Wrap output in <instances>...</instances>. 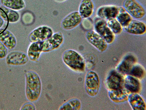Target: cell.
I'll list each match as a JSON object with an SVG mask.
<instances>
[{
    "mask_svg": "<svg viewBox=\"0 0 146 110\" xmlns=\"http://www.w3.org/2000/svg\"><path fill=\"white\" fill-rule=\"evenodd\" d=\"M125 76L116 70H112L108 74L105 85L108 90H120L124 88Z\"/></svg>",
    "mask_w": 146,
    "mask_h": 110,
    "instance_id": "cell-6",
    "label": "cell"
},
{
    "mask_svg": "<svg viewBox=\"0 0 146 110\" xmlns=\"http://www.w3.org/2000/svg\"><path fill=\"white\" fill-rule=\"evenodd\" d=\"M85 89L90 96L96 97L100 87V78L97 73L92 70L87 72L85 78Z\"/></svg>",
    "mask_w": 146,
    "mask_h": 110,
    "instance_id": "cell-3",
    "label": "cell"
},
{
    "mask_svg": "<svg viewBox=\"0 0 146 110\" xmlns=\"http://www.w3.org/2000/svg\"><path fill=\"white\" fill-rule=\"evenodd\" d=\"M123 7L133 19H140L145 16V8L137 0H125Z\"/></svg>",
    "mask_w": 146,
    "mask_h": 110,
    "instance_id": "cell-4",
    "label": "cell"
},
{
    "mask_svg": "<svg viewBox=\"0 0 146 110\" xmlns=\"http://www.w3.org/2000/svg\"><path fill=\"white\" fill-rule=\"evenodd\" d=\"M1 2L2 6L16 11L23 10L26 7L24 0H1Z\"/></svg>",
    "mask_w": 146,
    "mask_h": 110,
    "instance_id": "cell-21",
    "label": "cell"
},
{
    "mask_svg": "<svg viewBox=\"0 0 146 110\" xmlns=\"http://www.w3.org/2000/svg\"><path fill=\"white\" fill-rule=\"evenodd\" d=\"M123 29L130 34L144 35L146 32V25L145 23L139 19H133L127 26L123 28Z\"/></svg>",
    "mask_w": 146,
    "mask_h": 110,
    "instance_id": "cell-12",
    "label": "cell"
},
{
    "mask_svg": "<svg viewBox=\"0 0 146 110\" xmlns=\"http://www.w3.org/2000/svg\"><path fill=\"white\" fill-rule=\"evenodd\" d=\"M21 110H36V108L32 102L27 103H24L21 107Z\"/></svg>",
    "mask_w": 146,
    "mask_h": 110,
    "instance_id": "cell-28",
    "label": "cell"
},
{
    "mask_svg": "<svg viewBox=\"0 0 146 110\" xmlns=\"http://www.w3.org/2000/svg\"><path fill=\"white\" fill-rule=\"evenodd\" d=\"M26 97L29 102L38 101L41 96L42 85L41 78L36 72L31 70L25 74Z\"/></svg>",
    "mask_w": 146,
    "mask_h": 110,
    "instance_id": "cell-1",
    "label": "cell"
},
{
    "mask_svg": "<svg viewBox=\"0 0 146 110\" xmlns=\"http://www.w3.org/2000/svg\"><path fill=\"white\" fill-rule=\"evenodd\" d=\"M86 38L88 42L100 52L106 50L108 44L100 35L94 30L88 31L86 34Z\"/></svg>",
    "mask_w": 146,
    "mask_h": 110,
    "instance_id": "cell-9",
    "label": "cell"
},
{
    "mask_svg": "<svg viewBox=\"0 0 146 110\" xmlns=\"http://www.w3.org/2000/svg\"><path fill=\"white\" fill-rule=\"evenodd\" d=\"M0 41L8 49H14L17 45L16 38L13 34L8 30L0 29Z\"/></svg>",
    "mask_w": 146,
    "mask_h": 110,
    "instance_id": "cell-16",
    "label": "cell"
},
{
    "mask_svg": "<svg viewBox=\"0 0 146 110\" xmlns=\"http://www.w3.org/2000/svg\"><path fill=\"white\" fill-rule=\"evenodd\" d=\"M130 93L123 88L120 90H108V96L112 101L116 103H124L127 101Z\"/></svg>",
    "mask_w": 146,
    "mask_h": 110,
    "instance_id": "cell-20",
    "label": "cell"
},
{
    "mask_svg": "<svg viewBox=\"0 0 146 110\" xmlns=\"http://www.w3.org/2000/svg\"><path fill=\"white\" fill-rule=\"evenodd\" d=\"M29 59L27 55L20 51H13L7 55L6 64L11 66H22L27 64Z\"/></svg>",
    "mask_w": 146,
    "mask_h": 110,
    "instance_id": "cell-11",
    "label": "cell"
},
{
    "mask_svg": "<svg viewBox=\"0 0 146 110\" xmlns=\"http://www.w3.org/2000/svg\"><path fill=\"white\" fill-rule=\"evenodd\" d=\"M62 59L64 64L73 71L82 73L85 70L86 63L84 58L74 50L65 51L62 55Z\"/></svg>",
    "mask_w": 146,
    "mask_h": 110,
    "instance_id": "cell-2",
    "label": "cell"
},
{
    "mask_svg": "<svg viewBox=\"0 0 146 110\" xmlns=\"http://www.w3.org/2000/svg\"><path fill=\"white\" fill-rule=\"evenodd\" d=\"M128 74L141 80L145 76V69L141 65L136 63L133 67Z\"/></svg>",
    "mask_w": 146,
    "mask_h": 110,
    "instance_id": "cell-25",
    "label": "cell"
},
{
    "mask_svg": "<svg viewBox=\"0 0 146 110\" xmlns=\"http://www.w3.org/2000/svg\"><path fill=\"white\" fill-rule=\"evenodd\" d=\"M83 18L78 11H74L65 17L61 23L63 29L71 30L78 27L81 23Z\"/></svg>",
    "mask_w": 146,
    "mask_h": 110,
    "instance_id": "cell-10",
    "label": "cell"
},
{
    "mask_svg": "<svg viewBox=\"0 0 146 110\" xmlns=\"http://www.w3.org/2000/svg\"><path fill=\"white\" fill-rule=\"evenodd\" d=\"M81 107V103L79 99H70L64 103L59 108L60 110H79Z\"/></svg>",
    "mask_w": 146,
    "mask_h": 110,
    "instance_id": "cell-23",
    "label": "cell"
},
{
    "mask_svg": "<svg viewBox=\"0 0 146 110\" xmlns=\"http://www.w3.org/2000/svg\"><path fill=\"white\" fill-rule=\"evenodd\" d=\"M94 31L105 40L108 44H111L115 39V35L108 27L106 20L97 17L94 20Z\"/></svg>",
    "mask_w": 146,
    "mask_h": 110,
    "instance_id": "cell-5",
    "label": "cell"
},
{
    "mask_svg": "<svg viewBox=\"0 0 146 110\" xmlns=\"http://www.w3.org/2000/svg\"><path fill=\"white\" fill-rule=\"evenodd\" d=\"M119 12L118 6L115 5H105L100 6L97 9L96 15L99 18L107 20L116 18Z\"/></svg>",
    "mask_w": 146,
    "mask_h": 110,
    "instance_id": "cell-13",
    "label": "cell"
},
{
    "mask_svg": "<svg viewBox=\"0 0 146 110\" xmlns=\"http://www.w3.org/2000/svg\"><path fill=\"white\" fill-rule=\"evenodd\" d=\"M108 27L115 35L120 34L123 31V27L121 25L116 18H111L107 20Z\"/></svg>",
    "mask_w": 146,
    "mask_h": 110,
    "instance_id": "cell-24",
    "label": "cell"
},
{
    "mask_svg": "<svg viewBox=\"0 0 146 110\" xmlns=\"http://www.w3.org/2000/svg\"><path fill=\"white\" fill-rule=\"evenodd\" d=\"M118 7L119 12L116 18L123 28L127 26L133 18L123 7L120 6Z\"/></svg>",
    "mask_w": 146,
    "mask_h": 110,
    "instance_id": "cell-22",
    "label": "cell"
},
{
    "mask_svg": "<svg viewBox=\"0 0 146 110\" xmlns=\"http://www.w3.org/2000/svg\"><path fill=\"white\" fill-rule=\"evenodd\" d=\"M127 101L133 110H145L146 103L144 99L137 93H130Z\"/></svg>",
    "mask_w": 146,
    "mask_h": 110,
    "instance_id": "cell-19",
    "label": "cell"
},
{
    "mask_svg": "<svg viewBox=\"0 0 146 110\" xmlns=\"http://www.w3.org/2000/svg\"><path fill=\"white\" fill-rule=\"evenodd\" d=\"M0 16L4 21L8 22L7 17L6 16V13L1 8H0Z\"/></svg>",
    "mask_w": 146,
    "mask_h": 110,
    "instance_id": "cell-29",
    "label": "cell"
},
{
    "mask_svg": "<svg viewBox=\"0 0 146 110\" xmlns=\"http://www.w3.org/2000/svg\"><path fill=\"white\" fill-rule=\"evenodd\" d=\"M137 63L136 58L133 55H127L117 66L116 70L124 75L128 74L135 64Z\"/></svg>",
    "mask_w": 146,
    "mask_h": 110,
    "instance_id": "cell-14",
    "label": "cell"
},
{
    "mask_svg": "<svg viewBox=\"0 0 146 110\" xmlns=\"http://www.w3.org/2000/svg\"><path fill=\"white\" fill-rule=\"evenodd\" d=\"M1 8L5 11L9 23H17L20 19V15L17 11L11 10L2 6Z\"/></svg>",
    "mask_w": 146,
    "mask_h": 110,
    "instance_id": "cell-26",
    "label": "cell"
},
{
    "mask_svg": "<svg viewBox=\"0 0 146 110\" xmlns=\"http://www.w3.org/2000/svg\"><path fill=\"white\" fill-rule=\"evenodd\" d=\"M4 22V21L0 16V29L2 28L3 26Z\"/></svg>",
    "mask_w": 146,
    "mask_h": 110,
    "instance_id": "cell-30",
    "label": "cell"
},
{
    "mask_svg": "<svg viewBox=\"0 0 146 110\" xmlns=\"http://www.w3.org/2000/svg\"><path fill=\"white\" fill-rule=\"evenodd\" d=\"M55 1H57V2H65V1H67V0H55Z\"/></svg>",
    "mask_w": 146,
    "mask_h": 110,
    "instance_id": "cell-31",
    "label": "cell"
},
{
    "mask_svg": "<svg viewBox=\"0 0 146 110\" xmlns=\"http://www.w3.org/2000/svg\"><path fill=\"white\" fill-rule=\"evenodd\" d=\"M124 76V88L130 93H139L141 89V84L139 80L129 74Z\"/></svg>",
    "mask_w": 146,
    "mask_h": 110,
    "instance_id": "cell-15",
    "label": "cell"
},
{
    "mask_svg": "<svg viewBox=\"0 0 146 110\" xmlns=\"http://www.w3.org/2000/svg\"><path fill=\"white\" fill-rule=\"evenodd\" d=\"M95 8L92 0H82L79 6L78 12L83 19H87L93 15Z\"/></svg>",
    "mask_w": 146,
    "mask_h": 110,
    "instance_id": "cell-17",
    "label": "cell"
},
{
    "mask_svg": "<svg viewBox=\"0 0 146 110\" xmlns=\"http://www.w3.org/2000/svg\"><path fill=\"white\" fill-rule=\"evenodd\" d=\"M64 41L63 34L60 32L55 33L42 42V53H48L58 49L63 44Z\"/></svg>",
    "mask_w": 146,
    "mask_h": 110,
    "instance_id": "cell-8",
    "label": "cell"
},
{
    "mask_svg": "<svg viewBox=\"0 0 146 110\" xmlns=\"http://www.w3.org/2000/svg\"><path fill=\"white\" fill-rule=\"evenodd\" d=\"M42 42L32 43L29 46L27 51V56L29 60L32 62H38L42 53Z\"/></svg>",
    "mask_w": 146,
    "mask_h": 110,
    "instance_id": "cell-18",
    "label": "cell"
},
{
    "mask_svg": "<svg viewBox=\"0 0 146 110\" xmlns=\"http://www.w3.org/2000/svg\"><path fill=\"white\" fill-rule=\"evenodd\" d=\"M8 50L4 44L0 41V59L6 58L8 52Z\"/></svg>",
    "mask_w": 146,
    "mask_h": 110,
    "instance_id": "cell-27",
    "label": "cell"
},
{
    "mask_svg": "<svg viewBox=\"0 0 146 110\" xmlns=\"http://www.w3.org/2000/svg\"><path fill=\"white\" fill-rule=\"evenodd\" d=\"M53 34L54 32L51 28L46 25L40 26L31 32L29 40L31 43L43 42L50 38Z\"/></svg>",
    "mask_w": 146,
    "mask_h": 110,
    "instance_id": "cell-7",
    "label": "cell"
}]
</instances>
